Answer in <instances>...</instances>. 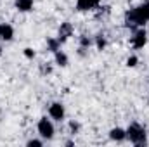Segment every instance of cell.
<instances>
[{"instance_id": "cell-3", "label": "cell", "mask_w": 149, "mask_h": 147, "mask_svg": "<svg viewBox=\"0 0 149 147\" xmlns=\"http://www.w3.org/2000/svg\"><path fill=\"white\" fill-rule=\"evenodd\" d=\"M38 133H40L42 139H47V140H50V139L54 137V126H52L50 119L42 118V119L38 121Z\"/></svg>"}, {"instance_id": "cell-19", "label": "cell", "mask_w": 149, "mask_h": 147, "mask_svg": "<svg viewBox=\"0 0 149 147\" xmlns=\"http://www.w3.org/2000/svg\"><path fill=\"white\" fill-rule=\"evenodd\" d=\"M0 55H2V47H0Z\"/></svg>"}, {"instance_id": "cell-18", "label": "cell", "mask_w": 149, "mask_h": 147, "mask_svg": "<svg viewBox=\"0 0 149 147\" xmlns=\"http://www.w3.org/2000/svg\"><path fill=\"white\" fill-rule=\"evenodd\" d=\"M70 126H71V130H74V132H76V130H78V125H74V123H71V125H70Z\"/></svg>"}, {"instance_id": "cell-15", "label": "cell", "mask_w": 149, "mask_h": 147, "mask_svg": "<svg viewBox=\"0 0 149 147\" xmlns=\"http://www.w3.org/2000/svg\"><path fill=\"white\" fill-rule=\"evenodd\" d=\"M49 47H50L54 52H57V42H56V40H49Z\"/></svg>"}, {"instance_id": "cell-10", "label": "cell", "mask_w": 149, "mask_h": 147, "mask_svg": "<svg viewBox=\"0 0 149 147\" xmlns=\"http://www.w3.org/2000/svg\"><path fill=\"white\" fill-rule=\"evenodd\" d=\"M68 37H71V24L70 23H64L59 30V42H64Z\"/></svg>"}, {"instance_id": "cell-14", "label": "cell", "mask_w": 149, "mask_h": 147, "mask_svg": "<svg viewBox=\"0 0 149 147\" xmlns=\"http://www.w3.org/2000/svg\"><path fill=\"white\" fill-rule=\"evenodd\" d=\"M24 55H26L28 59H33V57H35V50H31V49H24Z\"/></svg>"}, {"instance_id": "cell-8", "label": "cell", "mask_w": 149, "mask_h": 147, "mask_svg": "<svg viewBox=\"0 0 149 147\" xmlns=\"http://www.w3.org/2000/svg\"><path fill=\"white\" fill-rule=\"evenodd\" d=\"M33 3H35V0H16V9L21 12H28L33 9Z\"/></svg>"}, {"instance_id": "cell-11", "label": "cell", "mask_w": 149, "mask_h": 147, "mask_svg": "<svg viewBox=\"0 0 149 147\" xmlns=\"http://www.w3.org/2000/svg\"><path fill=\"white\" fill-rule=\"evenodd\" d=\"M56 62H57L59 66H68V57H66V54L61 52V50H57V52H56Z\"/></svg>"}, {"instance_id": "cell-7", "label": "cell", "mask_w": 149, "mask_h": 147, "mask_svg": "<svg viewBox=\"0 0 149 147\" xmlns=\"http://www.w3.org/2000/svg\"><path fill=\"white\" fill-rule=\"evenodd\" d=\"M101 0H76V10L83 12V10H90L94 7L99 5Z\"/></svg>"}, {"instance_id": "cell-2", "label": "cell", "mask_w": 149, "mask_h": 147, "mask_svg": "<svg viewBox=\"0 0 149 147\" xmlns=\"http://www.w3.org/2000/svg\"><path fill=\"white\" fill-rule=\"evenodd\" d=\"M127 139H130V142H134L135 146H142L146 144V130L141 125L134 123L127 128Z\"/></svg>"}, {"instance_id": "cell-16", "label": "cell", "mask_w": 149, "mask_h": 147, "mask_svg": "<svg viewBox=\"0 0 149 147\" xmlns=\"http://www.w3.org/2000/svg\"><path fill=\"white\" fill-rule=\"evenodd\" d=\"M28 146H30V147H40V146H42V142H40V140H30V142H28Z\"/></svg>"}, {"instance_id": "cell-12", "label": "cell", "mask_w": 149, "mask_h": 147, "mask_svg": "<svg viewBox=\"0 0 149 147\" xmlns=\"http://www.w3.org/2000/svg\"><path fill=\"white\" fill-rule=\"evenodd\" d=\"M137 61H139V59H137L135 55H132V57L127 59V66H128V68H134V66H137Z\"/></svg>"}, {"instance_id": "cell-5", "label": "cell", "mask_w": 149, "mask_h": 147, "mask_svg": "<svg viewBox=\"0 0 149 147\" xmlns=\"http://www.w3.org/2000/svg\"><path fill=\"white\" fill-rule=\"evenodd\" d=\"M49 114H50V118L61 121V119L64 118V106H63L61 102H54V104L49 107Z\"/></svg>"}, {"instance_id": "cell-17", "label": "cell", "mask_w": 149, "mask_h": 147, "mask_svg": "<svg viewBox=\"0 0 149 147\" xmlns=\"http://www.w3.org/2000/svg\"><path fill=\"white\" fill-rule=\"evenodd\" d=\"M88 45H90V40H88V38H81V47H88Z\"/></svg>"}, {"instance_id": "cell-13", "label": "cell", "mask_w": 149, "mask_h": 147, "mask_svg": "<svg viewBox=\"0 0 149 147\" xmlns=\"http://www.w3.org/2000/svg\"><path fill=\"white\" fill-rule=\"evenodd\" d=\"M104 47H106V40H104L102 37H97V49H99V50H102Z\"/></svg>"}, {"instance_id": "cell-6", "label": "cell", "mask_w": 149, "mask_h": 147, "mask_svg": "<svg viewBox=\"0 0 149 147\" xmlns=\"http://www.w3.org/2000/svg\"><path fill=\"white\" fill-rule=\"evenodd\" d=\"M12 37H14V28H12L10 24H7V23H2V24H0V40L10 42Z\"/></svg>"}, {"instance_id": "cell-9", "label": "cell", "mask_w": 149, "mask_h": 147, "mask_svg": "<svg viewBox=\"0 0 149 147\" xmlns=\"http://www.w3.org/2000/svg\"><path fill=\"white\" fill-rule=\"evenodd\" d=\"M109 137H111L113 140L120 142V140L127 139V130H123V128H113L111 132H109Z\"/></svg>"}, {"instance_id": "cell-1", "label": "cell", "mask_w": 149, "mask_h": 147, "mask_svg": "<svg viewBox=\"0 0 149 147\" xmlns=\"http://www.w3.org/2000/svg\"><path fill=\"white\" fill-rule=\"evenodd\" d=\"M149 21V2L141 3L139 7L132 9L127 14V23L128 24H137V26H144Z\"/></svg>"}, {"instance_id": "cell-4", "label": "cell", "mask_w": 149, "mask_h": 147, "mask_svg": "<svg viewBox=\"0 0 149 147\" xmlns=\"http://www.w3.org/2000/svg\"><path fill=\"white\" fill-rule=\"evenodd\" d=\"M146 43H148V33H146V30H139L134 35V38H132V47L134 49H142Z\"/></svg>"}]
</instances>
